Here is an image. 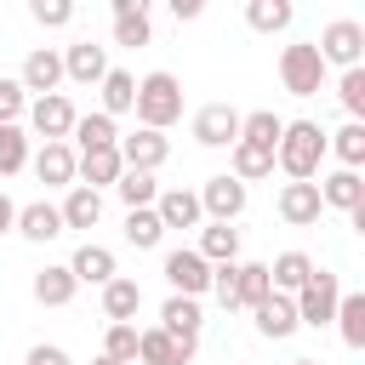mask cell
<instances>
[{
	"label": "cell",
	"instance_id": "1",
	"mask_svg": "<svg viewBox=\"0 0 365 365\" xmlns=\"http://www.w3.org/2000/svg\"><path fill=\"white\" fill-rule=\"evenodd\" d=\"M274 165L291 177V182H314L319 165H325V131L314 120H285L279 143H274Z\"/></svg>",
	"mask_w": 365,
	"mask_h": 365
},
{
	"label": "cell",
	"instance_id": "2",
	"mask_svg": "<svg viewBox=\"0 0 365 365\" xmlns=\"http://www.w3.org/2000/svg\"><path fill=\"white\" fill-rule=\"evenodd\" d=\"M131 114H137V125H148V131L177 125V120H182V80H177L171 68H148V74L137 80Z\"/></svg>",
	"mask_w": 365,
	"mask_h": 365
},
{
	"label": "cell",
	"instance_id": "3",
	"mask_svg": "<svg viewBox=\"0 0 365 365\" xmlns=\"http://www.w3.org/2000/svg\"><path fill=\"white\" fill-rule=\"evenodd\" d=\"M325 57H319V46L314 40H291L285 51H279V86L291 91V97H319V86H325Z\"/></svg>",
	"mask_w": 365,
	"mask_h": 365
},
{
	"label": "cell",
	"instance_id": "4",
	"mask_svg": "<svg viewBox=\"0 0 365 365\" xmlns=\"http://www.w3.org/2000/svg\"><path fill=\"white\" fill-rule=\"evenodd\" d=\"M194 194H200V211H205V222H240V217H245V205H251V188H245L240 177H228V171L205 177Z\"/></svg>",
	"mask_w": 365,
	"mask_h": 365
},
{
	"label": "cell",
	"instance_id": "5",
	"mask_svg": "<svg viewBox=\"0 0 365 365\" xmlns=\"http://www.w3.org/2000/svg\"><path fill=\"white\" fill-rule=\"evenodd\" d=\"M319 57H325V68H359L365 63V23H354V17H336V23H325L319 29Z\"/></svg>",
	"mask_w": 365,
	"mask_h": 365
},
{
	"label": "cell",
	"instance_id": "6",
	"mask_svg": "<svg viewBox=\"0 0 365 365\" xmlns=\"http://www.w3.org/2000/svg\"><path fill=\"white\" fill-rule=\"evenodd\" d=\"M297 302V325H331V314H336V302H342V279L336 274H325V268H314L308 274V285L291 297Z\"/></svg>",
	"mask_w": 365,
	"mask_h": 365
},
{
	"label": "cell",
	"instance_id": "7",
	"mask_svg": "<svg viewBox=\"0 0 365 365\" xmlns=\"http://www.w3.org/2000/svg\"><path fill=\"white\" fill-rule=\"evenodd\" d=\"M160 274H165V285H171L177 297H205V291H211V262H205L194 245L165 251V257H160Z\"/></svg>",
	"mask_w": 365,
	"mask_h": 365
},
{
	"label": "cell",
	"instance_id": "8",
	"mask_svg": "<svg viewBox=\"0 0 365 365\" xmlns=\"http://www.w3.org/2000/svg\"><path fill=\"white\" fill-rule=\"evenodd\" d=\"M29 131L40 137V143H68V131H74V103L63 97V91H46V97H29Z\"/></svg>",
	"mask_w": 365,
	"mask_h": 365
},
{
	"label": "cell",
	"instance_id": "9",
	"mask_svg": "<svg viewBox=\"0 0 365 365\" xmlns=\"http://www.w3.org/2000/svg\"><path fill=\"white\" fill-rule=\"evenodd\" d=\"M188 131H194L200 148H228V143H240V108H228V103H205V108H194Z\"/></svg>",
	"mask_w": 365,
	"mask_h": 365
},
{
	"label": "cell",
	"instance_id": "10",
	"mask_svg": "<svg viewBox=\"0 0 365 365\" xmlns=\"http://www.w3.org/2000/svg\"><path fill=\"white\" fill-rule=\"evenodd\" d=\"M245 314H251L257 336H268V342H285V336H297V331H302V325H297V302H291L285 291H268V297H262V302H251Z\"/></svg>",
	"mask_w": 365,
	"mask_h": 365
},
{
	"label": "cell",
	"instance_id": "11",
	"mask_svg": "<svg viewBox=\"0 0 365 365\" xmlns=\"http://www.w3.org/2000/svg\"><path fill=\"white\" fill-rule=\"evenodd\" d=\"M114 148H120L125 171H160V165L171 160V137H165V131H148V125H137V131L120 137Z\"/></svg>",
	"mask_w": 365,
	"mask_h": 365
},
{
	"label": "cell",
	"instance_id": "12",
	"mask_svg": "<svg viewBox=\"0 0 365 365\" xmlns=\"http://www.w3.org/2000/svg\"><path fill=\"white\" fill-rule=\"evenodd\" d=\"M194 354H200V342H177L160 325L137 331V365H194Z\"/></svg>",
	"mask_w": 365,
	"mask_h": 365
},
{
	"label": "cell",
	"instance_id": "13",
	"mask_svg": "<svg viewBox=\"0 0 365 365\" xmlns=\"http://www.w3.org/2000/svg\"><path fill=\"white\" fill-rule=\"evenodd\" d=\"M103 74H108V46H97V40H68L63 46V80L97 86Z\"/></svg>",
	"mask_w": 365,
	"mask_h": 365
},
{
	"label": "cell",
	"instance_id": "14",
	"mask_svg": "<svg viewBox=\"0 0 365 365\" xmlns=\"http://www.w3.org/2000/svg\"><path fill=\"white\" fill-rule=\"evenodd\" d=\"M17 86H23L29 97H46V91H57V86H63V51H51V46H34V51L23 57V68H17Z\"/></svg>",
	"mask_w": 365,
	"mask_h": 365
},
{
	"label": "cell",
	"instance_id": "15",
	"mask_svg": "<svg viewBox=\"0 0 365 365\" xmlns=\"http://www.w3.org/2000/svg\"><path fill=\"white\" fill-rule=\"evenodd\" d=\"M319 205H325V211H342V217L359 211V205H365V177H359L354 165L325 171V177H319Z\"/></svg>",
	"mask_w": 365,
	"mask_h": 365
},
{
	"label": "cell",
	"instance_id": "16",
	"mask_svg": "<svg viewBox=\"0 0 365 365\" xmlns=\"http://www.w3.org/2000/svg\"><path fill=\"white\" fill-rule=\"evenodd\" d=\"M11 234H23L29 245H51V240H57V234H68V228H63V211H57L51 200H29V205H17Z\"/></svg>",
	"mask_w": 365,
	"mask_h": 365
},
{
	"label": "cell",
	"instance_id": "17",
	"mask_svg": "<svg viewBox=\"0 0 365 365\" xmlns=\"http://www.w3.org/2000/svg\"><path fill=\"white\" fill-rule=\"evenodd\" d=\"M29 165H34V177L46 188H74L80 154H74V143H40V154H29Z\"/></svg>",
	"mask_w": 365,
	"mask_h": 365
},
{
	"label": "cell",
	"instance_id": "18",
	"mask_svg": "<svg viewBox=\"0 0 365 365\" xmlns=\"http://www.w3.org/2000/svg\"><path fill=\"white\" fill-rule=\"evenodd\" d=\"M274 211H279V222H291V228H308V222H319V182H285L279 194H274Z\"/></svg>",
	"mask_w": 365,
	"mask_h": 365
},
{
	"label": "cell",
	"instance_id": "19",
	"mask_svg": "<svg viewBox=\"0 0 365 365\" xmlns=\"http://www.w3.org/2000/svg\"><path fill=\"white\" fill-rule=\"evenodd\" d=\"M160 331H171L177 342H200V331H205V308H200V297H165L160 302Z\"/></svg>",
	"mask_w": 365,
	"mask_h": 365
},
{
	"label": "cell",
	"instance_id": "20",
	"mask_svg": "<svg viewBox=\"0 0 365 365\" xmlns=\"http://www.w3.org/2000/svg\"><path fill=\"white\" fill-rule=\"evenodd\" d=\"M154 217H160V228H165V234H171V228H200V222H205V211H200V194H194V188H160Z\"/></svg>",
	"mask_w": 365,
	"mask_h": 365
},
{
	"label": "cell",
	"instance_id": "21",
	"mask_svg": "<svg viewBox=\"0 0 365 365\" xmlns=\"http://www.w3.org/2000/svg\"><path fill=\"white\" fill-rule=\"evenodd\" d=\"M120 171H125V160H120V148H86L80 154V165H74V182H86V188H114L120 182Z\"/></svg>",
	"mask_w": 365,
	"mask_h": 365
},
{
	"label": "cell",
	"instance_id": "22",
	"mask_svg": "<svg viewBox=\"0 0 365 365\" xmlns=\"http://www.w3.org/2000/svg\"><path fill=\"white\" fill-rule=\"evenodd\" d=\"M68 274L80 279V285H108L114 274H120V262H114V251L108 245H97V240H86L74 257H68Z\"/></svg>",
	"mask_w": 365,
	"mask_h": 365
},
{
	"label": "cell",
	"instance_id": "23",
	"mask_svg": "<svg viewBox=\"0 0 365 365\" xmlns=\"http://www.w3.org/2000/svg\"><path fill=\"white\" fill-rule=\"evenodd\" d=\"M68 143H74V154H86V148H114L120 143V120L114 114H74V131H68Z\"/></svg>",
	"mask_w": 365,
	"mask_h": 365
},
{
	"label": "cell",
	"instance_id": "24",
	"mask_svg": "<svg viewBox=\"0 0 365 365\" xmlns=\"http://www.w3.org/2000/svg\"><path fill=\"white\" fill-rule=\"evenodd\" d=\"M74 291H80V279L68 274V262H46V268L34 274V302H40V308H68Z\"/></svg>",
	"mask_w": 365,
	"mask_h": 365
},
{
	"label": "cell",
	"instance_id": "25",
	"mask_svg": "<svg viewBox=\"0 0 365 365\" xmlns=\"http://www.w3.org/2000/svg\"><path fill=\"white\" fill-rule=\"evenodd\" d=\"M63 228H97L103 222V194L97 188H86V182H74V188H63Z\"/></svg>",
	"mask_w": 365,
	"mask_h": 365
},
{
	"label": "cell",
	"instance_id": "26",
	"mask_svg": "<svg viewBox=\"0 0 365 365\" xmlns=\"http://www.w3.org/2000/svg\"><path fill=\"white\" fill-rule=\"evenodd\" d=\"M228 177H240V182L251 188V182H262V177H274V154L257 148V143H228Z\"/></svg>",
	"mask_w": 365,
	"mask_h": 365
},
{
	"label": "cell",
	"instance_id": "27",
	"mask_svg": "<svg viewBox=\"0 0 365 365\" xmlns=\"http://www.w3.org/2000/svg\"><path fill=\"white\" fill-rule=\"evenodd\" d=\"M211 268L217 262H240V228L234 222H200V245H194Z\"/></svg>",
	"mask_w": 365,
	"mask_h": 365
},
{
	"label": "cell",
	"instance_id": "28",
	"mask_svg": "<svg viewBox=\"0 0 365 365\" xmlns=\"http://www.w3.org/2000/svg\"><path fill=\"white\" fill-rule=\"evenodd\" d=\"M308 274H314V257H308V251H279V257L268 262V285L285 291V297H297V291L308 285Z\"/></svg>",
	"mask_w": 365,
	"mask_h": 365
},
{
	"label": "cell",
	"instance_id": "29",
	"mask_svg": "<svg viewBox=\"0 0 365 365\" xmlns=\"http://www.w3.org/2000/svg\"><path fill=\"white\" fill-rule=\"evenodd\" d=\"M291 23H297L291 0H245V29L251 34H285Z\"/></svg>",
	"mask_w": 365,
	"mask_h": 365
},
{
	"label": "cell",
	"instance_id": "30",
	"mask_svg": "<svg viewBox=\"0 0 365 365\" xmlns=\"http://www.w3.org/2000/svg\"><path fill=\"white\" fill-rule=\"evenodd\" d=\"M97 291H103V319H137V308H143V285H137V279L114 274V279L97 285Z\"/></svg>",
	"mask_w": 365,
	"mask_h": 365
},
{
	"label": "cell",
	"instance_id": "31",
	"mask_svg": "<svg viewBox=\"0 0 365 365\" xmlns=\"http://www.w3.org/2000/svg\"><path fill=\"white\" fill-rule=\"evenodd\" d=\"M325 154H336L342 165H365V120H342L336 131H325Z\"/></svg>",
	"mask_w": 365,
	"mask_h": 365
},
{
	"label": "cell",
	"instance_id": "32",
	"mask_svg": "<svg viewBox=\"0 0 365 365\" xmlns=\"http://www.w3.org/2000/svg\"><path fill=\"white\" fill-rule=\"evenodd\" d=\"M331 325L342 331V348H365V297L359 291H342V302H336V314H331Z\"/></svg>",
	"mask_w": 365,
	"mask_h": 365
},
{
	"label": "cell",
	"instance_id": "33",
	"mask_svg": "<svg viewBox=\"0 0 365 365\" xmlns=\"http://www.w3.org/2000/svg\"><path fill=\"white\" fill-rule=\"evenodd\" d=\"M97 91H103V114H131V97H137V74H125V68H108L103 80H97Z\"/></svg>",
	"mask_w": 365,
	"mask_h": 365
},
{
	"label": "cell",
	"instance_id": "34",
	"mask_svg": "<svg viewBox=\"0 0 365 365\" xmlns=\"http://www.w3.org/2000/svg\"><path fill=\"white\" fill-rule=\"evenodd\" d=\"M279 131H285V120H279L274 108H251V114H240V143H257V148H268V154H274Z\"/></svg>",
	"mask_w": 365,
	"mask_h": 365
},
{
	"label": "cell",
	"instance_id": "35",
	"mask_svg": "<svg viewBox=\"0 0 365 365\" xmlns=\"http://www.w3.org/2000/svg\"><path fill=\"white\" fill-rule=\"evenodd\" d=\"M160 240H165V228H160L154 205H131V211H125V245H137V251H160Z\"/></svg>",
	"mask_w": 365,
	"mask_h": 365
},
{
	"label": "cell",
	"instance_id": "36",
	"mask_svg": "<svg viewBox=\"0 0 365 365\" xmlns=\"http://www.w3.org/2000/svg\"><path fill=\"white\" fill-rule=\"evenodd\" d=\"M114 194H120L125 211H131V205H154V200H160V182H154V171H120Z\"/></svg>",
	"mask_w": 365,
	"mask_h": 365
},
{
	"label": "cell",
	"instance_id": "37",
	"mask_svg": "<svg viewBox=\"0 0 365 365\" xmlns=\"http://www.w3.org/2000/svg\"><path fill=\"white\" fill-rule=\"evenodd\" d=\"M103 354L120 359V365H137V325H131V319H108V331H103Z\"/></svg>",
	"mask_w": 365,
	"mask_h": 365
},
{
	"label": "cell",
	"instance_id": "38",
	"mask_svg": "<svg viewBox=\"0 0 365 365\" xmlns=\"http://www.w3.org/2000/svg\"><path fill=\"white\" fill-rule=\"evenodd\" d=\"M29 165V131L23 125H0V177H17Z\"/></svg>",
	"mask_w": 365,
	"mask_h": 365
},
{
	"label": "cell",
	"instance_id": "39",
	"mask_svg": "<svg viewBox=\"0 0 365 365\" xmlns=\"http://www.w3.org/2000/svg\"><path fill=\"white\" fill-rule=\"evenodd\" d=\"M336 103L348 108V120H365V63H359V68H342V80H336Z\"/></svg>",
	"mask_w": 365,
	"mask_h": 365
},
{
	"label": "cell",
	"instance_id": "40",
	"mask_svg": "<svg viewBox=\"0 0 365 365\" xmlns=\"http://www.w3.org/2000/svg\"><path fill=\"white\" fill-rule=\"evenodd\" d=\"M234 274H240V308H251V302H262L274 285H268V262H234Z\"/></svg>",
	"mask_w": 365,
	"mask_h": 365
},
{
	"label": "cell",
	"instance_id": "41",
	"mask_svg": "<svg viewBox=\"0 0 365 365\" xmlns=\"http://www.w3.org/2000/svg\"><path fill=\"white\" fill-rule=\"evenodd\" d=\"M154 40V23H148V11H131V17H114V46H148Z\"/></svg>",
	"mask_w": 365,
	"mask_h": 365
},
{
	"label": "cell",
	"instance_id": "42",
	"mask_svg": "<svg viewBox=\"0 0 365 365\" xmlns=\"http://www.w3.org/2000/svg\"><path fill=\"white\" fill-rule=\"evenodd\" d=\"M211 297H217L228 314H240V274H234V262H217V268H211Z\"/></svg>",
	"mask_w": 365,
	"mask_h": 365
},
{
	"label": "cell",
	"instance_id": "43",
	"mask_svg": "<svg viewBox=\"0 0 365 365\" xmlns=\"http://www.w3.org/2000/svg\"><path fill=\"white\" fill-rule=\"evenodd\" d=\"M29 17L40 29H68L74 23V0H29Z\"/></svg>",
	"mask_w": 365,
	"mask_h": 365
},
{
	"label": "cell",
	"instance_id": "44",
	"mask_svg": "<svg viewBox=\"0 0 365 365\" xmlns=\"http://www.w3.org/2000/svg\"><path fill=\"white\" fill-rule=\"evenodd\" d=\"M29 108V91L17 86V74H0V125H17Z\"/></svg>",
	"mask_w": 365,
	"mask_h": 365
},
{
	"label": "cell",
	"instance_id": "45",
	"mask_svg": "<svg viewBox=\"0 0 365 365\" xmlns=\"http://www.w3.org/2000/svg\"><path fill=\"white\" fill-rule=\"evenodd\" d=\"M23 365H74V359H68L57 342H34V348L23 354Z\"/></svg>",
	"mask_w": 365,
	"mask_h": 365
},
{
	"label": "cell",
	"instance_id": "46",
	"mask_svg": "<svg viewBox=\"0 0 365 365\" xmlns=\"http://www.w3.org/2000/svg\"><path fill=\"white\" fill-rule=\"evenodd\" d=\"M165 6H171V17H177V23H194V17L205 11V0H165Z\"/></svg>",
	"mask_w": 365,
	"mask_h": 365
},
{
	"label": "cell",
	"instance_id": "47",
	"mask_svg": "<svg viewBox=\"0 0 365 365\" xmlns=\"http://www.w3.org/2000/svg\"><path fill=\"white\" fill-rule=\"evenodd\" d=\"M11 222H17V200H11L6 188H0V240L11 234Z\"/></svg>",
	"mask_w": 365,
	"mask_h": 365
},
{
	"label": "cell",
	"instance_id": "48",
	"mask_svg": "<svg viewBox=\"0 0 365 365\" xmlns=\"http://www.w3.org/2000/svg\"><path fill=\"white\" fill-rule=\"evenodd\" d=\"M108 6H114V17H131V11H148L154 0H108Z\"/></svg>",
	"mask_w": 365,
	"mask_h": 365
},
{
	"label": "cell",
	"instance_id": "49",
	"mask_svg": "<svg viewBox=\"0 0 365 365\" xmlns=\"http://www.w3.org/2000/svg\"><path fill=\"white\" fill-rule=\"evenodd\" d=\"M91 365H120V359H108V354H97V359H91Z\"/></svg>",
	"mask_w": 365,
	"mask_h": 365
},
{
	"label": "cell",
	"instance_id": "50",
	"mask_svg": "<svg viewBox=\"0 0 365 365\" xmlns=\"http://www.w3.org/2000/svg\"><path fill=\"white\" fill-rule=\"evenodd\" d=\"M291 365H319V359H291Z\"/></svg>",
	"mask_w": 365,
	"mask_h": 365
}]
</instances>
